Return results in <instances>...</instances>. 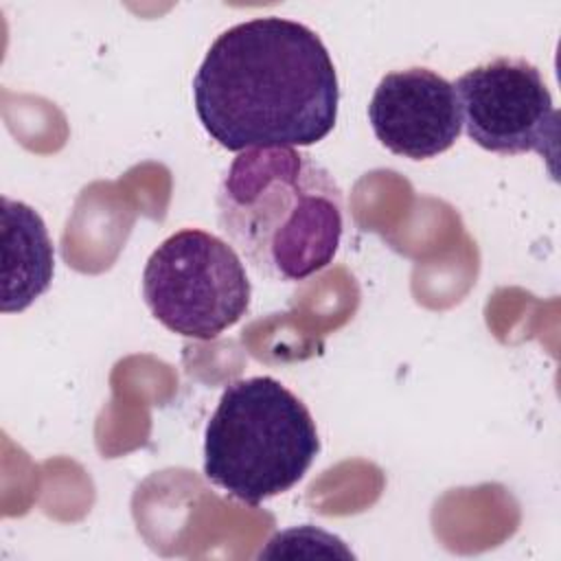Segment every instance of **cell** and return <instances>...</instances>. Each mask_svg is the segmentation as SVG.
Instances as JSON below:
<instances>
[{
	"instance_id": "obj_1",
	"label": "cell",
	"mask_w": 561,
	"mask_h": 561,
	"mask_svg": "<svg viewBox=\"0 0 561 561\" xmlns=\"http://www.w3.org/2000/svg\"><path fill=\"white\" fill-rule=\"evenodd\" d=\"M193 101L206 134L228 151L309 147L335 127L340 85L316 31L263 15L217 35Z\"/></svg>"
},
{
	"instance_id": "obj_2",
	"label": "cell",
	"mask_w": 561,
	"mask_h": 561,
	"mask_svg": "<svg viewBox=\"0 0 561 561\" xmlns=\"http://www.w3.org/2000/svg\"><path fill=\"white\" fill-rule=\"evenodd\" d=\"M219 226L270 280L298 283L333 263L344 232L342 188L296 147L241 151L217 188Z\"/></svg>"
},
{
	"instance_id": "obj_3",
	"label": "cell",
	"mask_w": 561,
	"mask_h": 561,
	"mask_svg": "<svg viewBox=\"0 0 561 561\" xmlns=\"http://www.w3.org/2000/svg\"><path fill=\"white\" fill-rule=\"evenodd\" d=\"M320 451L307 405L274 377L228 383L204 432V473L259 506L296 486Z\"/></svg>"
},
{
	"instance_id": "obj_4",
	"label": "cell",
	"mask_w": 561,
	"mask_h": 561,
	"mask_svg": "<svg viewBox=\"0 0 561 561\" xmlns=\"http://www.w3.org/2000/svg\"><path fill=\"white\" fill-rule=\"evenodd\" d=\"M250 278L237 250L199 228L167 237L142 270V298L169 331L215 340L250 307Z\"/></svg>"
},
{
	"instance_id": "obj_5",
	"label": "cell",
	"mask_w": 561,
	"mask_h": 561,
	"mask_svg": "<svg viewBox=\"0 0 561 561\" xmlns=\"http://www.w3.org/2000/svg\"><path fill=\"white\" fill-rule=\"evenodd\" d=\"M467 136L502 156L537 151L557 158L559 112L539 72L526 59L497 57L454 83Z\"/></svg>"
},
{
	"instance_id": "obj_6",
	"label": "cell",
	"mask_w": 561,
	"mask_h": 561,
	"mask_svg": "<svg viewBox=\"0 0 561 561\" xmlns=\"http://www.w3.org/2000/svg\"><path fill=\"white\" fill-rule=\"evenodd\" d=\"M368 121L388 151L410 160L436 158L462 131L454 83L419 66L381 77L368 103Z\"/></svg>"
},
{
	"instance_id": "obj_7",
	"label": "cell",
	"mask_w": 561,
	"mask_h": 561,
	"mask_svg": "<svg viewBox=\"0 0 561 561\" xmlns=\"http://www.w3.org/2000/svg\"><path fill=\"white\" fill-rule=\"evenodd\" d=\"M55 250L42 217L2 197V311H24L53 280Z\"/></svg>"
}]
</instances>
